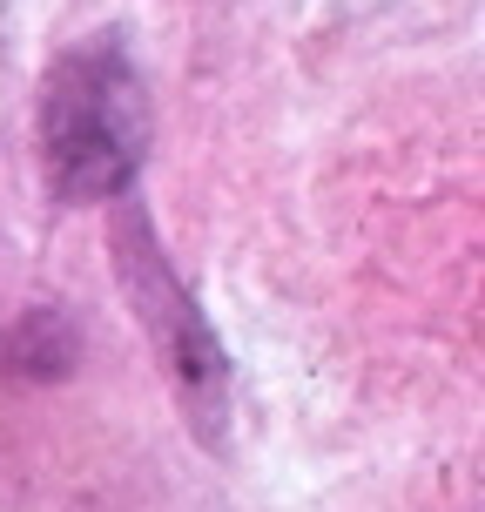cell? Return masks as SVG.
<instances>
[{
	"mask_svg": "<svg viewBox=\"0 0 485 512\" xmlns=\"http://www.w3.org/2000/svg\"><path fill=\"white\" fill-rule=\"evenodd\" d=\"M149 155V95L115 41L61 54L41 81V162L54 196L102 203L122 196Z\"/></svg>",
	"mask_w": 485,
	"mask_h": 512,
	"instance_id": "1",
	"label": "cell"
}]
</instances>
